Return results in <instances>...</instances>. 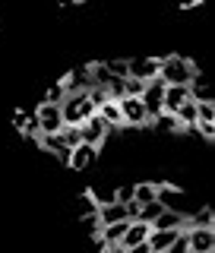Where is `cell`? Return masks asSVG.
Segmentation results:
<instances>
[{
	"mask_svg": "<svg viewBox=\"0 0 215 253\" xmlns=\"http://www.w3.org/2000/svg\"><path fill=\"white\" fill-rule=\"evenodd\" d=\"M95 158H98V149H95V146H86V142H79V146L70 149L67 165H70L73 171H86V168H92V165H95Z\"/></svg>",
	"mask_w": 215,
	"mask_h": 253,
	"instance_id": "obj_8",
	"label": "cell"
},
{
	"mask_svg": "<svg viewBox=\"0 0 215 253\" xmlns=\"http://www.w3.org/2000/svg\"><path fill=\"white\" fill-rule=\"evenodd\" d=\"M165 253H190V241H187V228H184V231H180L177 237H174V244H171V247L165 250Z\"/></svg>",
	"mask_w": 215,
	"mask_h": 253,
	"instance_id": "obj_23",
	"label": "cell"
},
{
	"mask_svg": "<svg viewBox=\"0 0 215 253\" xmlns=\"http://www.w3.org/2000/svg\"><path fill=\"white\" fill-rule=\"evenodd\" d=\"M174 3H177V6H184V10H187V6H196L200 0H174Z\"/></svg>",
	"mask_w": 215,
	"mask_h": 253,
	"instance_id": "obj_28",
	"label": "cell"
},
{
	"mask_svg": "<svg viewBox=\"0 0 215 253\" xmlns=\"http://www.w3.org/2000/svg\"><path fill=\"white\" fill-rule=\"evenodd\" d=\"M124 253H152V250H149L146 244H136V247H130V250H124Z\"/></svg>",
	"mask_w": 215,
	"mask_h": 253,
	"instance_id": "obj_27",
	"label": "cell"
},
{
	"mask_svg": "<svg viewBox=\"0 0 215 253\" xmlns=\"http://www.w3.org/2000/svg\"><path fill=\"white\" fill-rule=\"evenodd\" d=\"M127 225H130V218L114 221V225H101V228H98L101 247H117V244H121V237H124V231H127Z\"/></svg>",
	"mask_w": 215,
	"mask_h": 253,
	"instance_id": "obj_12",
	"label": "cell"
},
{
	"mask_svg": "<svg viewBox=\"0 0 215 253\" xmlns=\"http://www.w3.org/2000/svg\"><path fill=\"white\" fill-rule=\"evenodd\" d=\"M60 136H63V142H67L70 149L83 142V136H79V126H63V130H60Z\"/></svg>",
	"mask_w": 215,
	"mask_h": 253,
	"instance_id": "obj_25",
	"label": "cell"
},
{
	"mask_svg": "<svg viewBox=\"0 0 215 253\" xmlns=\"http://www.w3.org/2000/svg\"><path fill=\"white\" fill-rule=\"evenodd\" d=\"M190 130H196L203 139H209V142L215 139V124H212V121H196L193 126H190Z\"/></svg>",
	"mask_w": 215,
	"mask_h": 253,
	"instance_id": "obj_22",
	"label": "cell"
},
{
	"mask_svg": "<svg viewBox=\"0 0 215 253\" xmlns=\"http://www.w3.org/2000/svg\"><path fill=\"white\" fill-rule=\"evenodd\" d=\"M60 6H73V3H79V0H57Z\"/></svg>",
	"mask_w": 215,
	"mask_h": 253,
	"instance_id": "obj_30",
	"label": "cell"
},
{
	"mask_svg": "<svg viewBox=\"0 0 215 253\" xmlns=\"http://www.w3.org/2000/svg\"><path fill=\"white\" fill-rule=\"evenodd\" d=\"M95 114V105L89 101L86 92H70L67 98L60 101V117H63V126H79L83 121H89Z\"/></svg>",
	"mask_w": 215,
	"mask_h": 253,
	"instance_id": "obj_2",
	"label": "cell"
},
{
	"mask_svg": "<svg viewBox=\"0 0 215 253\" xmlns=\"http://www.w3.org/2000/svg\"><path fill=\"white\" fill-rule=\"evenodd\" d=\"M149 231H152V225H146V221H130L127 231H124V237H121V247L130 250V247H136V244H146Z\"/></svg>",
	"mask_w": 215,
	"mask_h": 253,
	"instance_id": "obj_10",
	"label": "cell"
},
{
	"mask_svg": "<svg viewBox=\"0 0 215 253\" xmlns=\"http://www.w3.org/2000/svg\"><path fill=\"white\" fill-rule=\"evenodd\" d=\"M196 76H200L196 63L180 57V54H168L165 60H158V79L165 85H190Z\"/></svg>",
	"mask_w": 215,
	"mask_h": 253,
	"instance_id": "obj_1",
	"label": "cell"
},
{
	"mask_svg": "<svg viewBox=\"0 0 215 253\" xmlns=\"http://www.w3.org/2000/svg\"><path fill=\"white\" fill-rule=\"evenodd\" d=\"M196 121H212L215 124V101H196Z\"/></svg>",
	"mask_w": 215,
	"mask_h": 253,
	"instance_id": "obj_21",
	"label": "cell"
},
{
	"mask_svg": "<svg viewBox=\"0 0 215 253\" xmlns=\"http://www.w3.org/2000/svg\"><path fill=\"white\" fill-rule=\"evenodd\" d=\"M139 101H142V108H146V114H149V121H155L158 114H162V105H165V83L162 79H149L146 83V89H142L139 95Z\"/></svg>",
	"mask_w": 215,
	"mask_h": 253,
	"instance_id": "obj_4",
	"label": "cell"
},
{
	"mask_svg": "<svg viewBox=\"0 0 215 253\" xmlns=\"http://www.w3.org/2000/svg\"><path fill=\"white\" fill-rule=\"evenodd\" d=\"M184 101H190V85H165V105H162V111L174 114Z\"/></svg>",
	"mask_w": 215,
	"mask_h": 253,
	"instance_id": "obj_11",
	"label": "cell"
},
{
	"mask_svg": "<svg viewBox=\"0 0 215 253\" xmlns=\"http://www.w3.org/2000/svg\"><path fill=\"white\" fill-rule=\"evenodd\" d=\"M108 126H105V121H101L98 114H92L89 121H83L79 124V136H83V142L86 146H95V149H101L105 146V139H108Z\"/></svg>",
	"mask_w": 215,
	"mask_h": 253,
	"instance_id": "obj_5",
	"label": "cell"
},
{
	"mask_svg": "<svg viewBox=\"0 0 215 253\" xmlns=\"http://www.w3.org/2000/svg\"><path fill=\"white\" fill-rule=\"evenodd\" d=\"M117 108H121V114H124V126H152V121H149V114H146V108H142V101L133 98V95L117 98Z\"/></svg>",
	"mask_w": 215,
	"mask_h": 253,
	"instance_id": "obj_3",
	"label": "cell"
},
{
	"mask_svg": "<svg viewBox=\"0 0 215 253\" xmlns=\"http://www.w3.org/2000/svg\"><path fill=\"white\" fill-rule=\"evenodd\" d=\"M212 221H215V215H212L209 206H206V209H200L193 218H187V228H212Z\"/></svg>",
	"mask_w": 215,
	"mask_h": 253,
	"instance_id": "obj_17",
	"label": "cell"
},
{
	"mask_svg": "<svg viewBox=\"0 0 215 253\" xmlns=\"http://www.w3.org/2000/svg\"><path fill=\"white\" fill-rule=\"evenodd\" d=\"M152 126H158V130H165V133H174V130H180V124H177V117L168 114V111H162V114L152 121Z\"/></svg>",
	"mask_w": 215,
	"mask_h": 253,
	"instance_id": "obj_18",
	"label": "cell"
},
{
	"mask_svg": "<svg viewBox=\"0 0 215 253\" xmlns=\"http://www.w3.org/2000/svg\"><path fill=\"white\" fill-rule=\"evenodd\" d=\"M158 60L162 57H136V60H127V70H130V76L149 83V79L158 76Z\"/></svg>",
	"mask_w": 215,
	"mask_h": 253,
	"instance_id": "obj_9",
	"label": "cell"
},
{
	"mask_svg": "<svg viewBox=\"0 0 215 253\" xmlns=\"http://www.w3.org/2000/svg\"><path fill=\"white\" fill-rule=\"evenodd\" d=\"M63 98H67V92H63V85L57 83V85H51V89H47V95H44V105H60Z\"/></svg>",
	"mask_w": 215,
	"mask_h": 253,
	"instance_id": "obj_24",
	"label": "cell"
},
{
	"mask_svg": "<svg viewBox=\"0 0 215 253\" xmlns=\"http://www.w3.org/2000/svg\"><path fill=\"white\" fill-rule=\"evenodd\" d=\"M105 253H124V247L117 244V247H105Z\"/></svg>",
	"mask_w": 215,
	"mask_h": 253,
	"instance_id": "obj_29",
	"label": "cell"
},
{
	"mask_svg": "<svg viewBox=\"0 0 215 253\" xmlns=\"http://www.w3.org/2000/svg\"><path fill=\"white\" fill-rule=\"evenodd\" d=\"M158 200V184H133V203L136 206H146V203H155Z\"/></svg>",
	"mask_w": 215,
	"mask_h": 253,
	"instance_id": "obj_16",
	"label": "cell"
},
{
	"mask_svg": "<svg viewBox=\"0 0 215 253\" xmlns=\"http://www.w3.org/2000/svg\"><path fill=\"white\" fill-rule=\"evenodd\" d=\"M35 121H38V136L42 133H60L63 130V117H60V105H38L35 111Z\"/></svg>",
	"mask_w": 215,
	"mask_h": 253,
	"instance_id": "obj_6",
	"label": "cell"
},
{
	"mask_svg": "<svg viewBox=\"0 0 215 253\" xmlns=\"http://www.w3.org/2000/svg\"><path fill=\"white\" fill-rule=\"evenodd\" d=\"M190 253H215V228H187Z\"/></svg>",
	"mask_w": 215,
	"mask_h": 253,
	"instance_id": "obj_7",
	"label": "cell"
},
{
	"mask_svg": "<svg viewBox=\"0 0 215 253\" xmlns=\"http://www.w3.org/2000/svg\"><path fill=\"white\" fill-rule=\"evenodd\" d=\"M105 92H108V98H111V101L124 98V79H121V76H111V79H108V85H105Z\"/></svg>",
	"mask_w": 215,
	"mask_h": 253,
	"instance_id": "obj_19",
	"label": "cell"
},
{
	"mask_svg": "<svg viewBox=\"0 0 215 253\" xmlns=\"http://www.w3.org/2000/svg\"><path fill=\"white\" fill-rule=\"evenodd\" d=\"M95 114L105 121V126L108 130H117V126H124V114H121V108H117V101H105V105H98L95 108Z\"/></svg>",
	"mask_w": 215,
	"mask_h": 253,
	"instance_id": "obj_14",
	"label": "cell"
},
{
	"mask_svg": "<svg viewBox=\"0 0 215 253\" xmlns=\"http://www.w3.org/2000/svg\"><path fill=\"white\" fill-rule=\"evenodd\" d=\"M38 142H42L47 152H54V155H57L60 162H67V158H70V146L63 142L60 133H42V136H38Z\"/></svg>",
	"mask_w": 215,
	"mask_h": 253,
	"instance_id": "obj_15",
	"label": "cell"
},
{
	"mask_svg": "<svg viewBox=\"0 0 215 253\" xmlns=\"http://www.w3.org/2000/svg\"><path fill=\"white\" fill-rule=\"evenodd\" d=\"M130 200H133V187H121L114 193V203H130Z\"/></svg>",
	"mask_w": 215,
	"mask_h": 253,
	"instance_id": "obj_26",
	"label": "cell"
},
{
	"mask_svg": "<svg viewBox=\"0 0 215 253\" xmlns=\"http://www.w3.org/2000/svg\"><path fill=\"white\" fill-rule=\"evenodd\" d=\"M142 89H146V83H142V79H136V76H127V79H124V95H133V98H139Z\"/></svg>",
	"mask_w": 215,
	"mask_h": 253,
	"instance_id": "obj_20",
	"label": "cell"
},
{
	"mask_svg": "<svg viewBox=\"0 0 215 253\" xmlns=\"http://www.w3.org/2000/svg\"><path fill=\"white\" fill-rule=\"evenodd\" d=\"M152 228H165V231H184L187 228V215L174 209H162V215L152 221Z\"/></svg>",
	"mask_w": 215,
	"mask_h": 253,
	"instance_id": "obj_13",
	"label": "cell"
}]
</instances>
